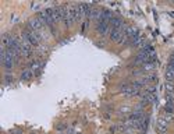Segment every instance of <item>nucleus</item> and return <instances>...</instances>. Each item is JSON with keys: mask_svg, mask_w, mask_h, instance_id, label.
Masks as SVG:
<instances>
[{"mask_svg": "<svg viewBox=\"0 0 174 134\" xmlns=\"http://www.w3.org/2000/svg\"><path fill=\"white\" fill-rule=\"evenodd\" d=\"M22 35L25 36L27 39L31 42V45L32 46H39V44H40V38H39V35H38V32L36 31H32V29H24L22 31Z\"/></svg>", "mask_w": 174, "mask_h": 134, "instance_id": "nucleus-1", "label": "nucleus"}, {"mask_svg": "<svg viewBox=\"0 0 174 134\" xmlns=\"http://www.w3.org/2000/svg\"><path fill=\"white\" fill-rule=\"evenodd\" d=\"M21 54L24 57H31V54H32V45L22 34H21Z\"/></svg>", "mask_w": 174, "mask_h": 134, "instance_id": "nucleus-2", "label": "nucleus"}, {"mask_svg": "<svg viewBox=\"0 0 174 134\" xmlns=\"http://www.w3.org/2000/svg\"><path fill=\"white\" fill-rule=\"evenodd\" d=\"M60 10H62V17H63V22H64L65 27H71L74 25V21L70 14V7L68 6H60Z\"/></svg>", "mask_w": 174, "mask_h": 134, "instance_id": "nucleus-3", "label": "nucleus"}, {"mask_svg": "<svg viewBox=\"0 0 174 134\" xmlns=\"http://www.w3.org/2000/svg\"><path fill=\"white\" fill-rule=\"evenodd\" d=\"M110 22L105 21V20H100V21L96 24V32L100 36H106L107 34H110Z\"/></svg>", "mask_w": 174, "mask_h": 134, "instance_id": "nucleus-4", "label": "nucleus"}, {"mask_svg": "<svg viewBox=\"0 0 174 134\" xmlns=\"http://www.w3.org/2000/svg\"><path fill=\"white\" fill-rule=\"evenodd\" d=\"M28 29H32V31H36V32H39L40 29L43 28V24L40 22L39 18H31L28 21V27H27Z\"/></svg>", "mask_w": 174, "mask_h": 134, "instance_id": "nucleus-5", "label": "nucleus"}, {"mask_svg": "<svg viewBox=\"0 0 174 134\" xmlns=\"http://www.w3.org/2000/svg\"><path fill=\"white\" fill-rule=\"evenodd\" d=\"M110 39L113 41V42H117V44H120L121 42V39L124 38V31H121V29H110Z\"/></svg>", "mask_w": 174, "mask_h": 134, "instance_id": "nucleus-6", "label": "nucleus"}, {"mask_svg": "<svg viewBox=\"0 0 174 134\" xmlns=\"http://www.w3.org/2000/svg\"><path fill=\"white\" fill-rule=\"evenodd\" d=\"M49 11H50V15H52V18H53V22H55V24H57V22H62V21H63L62 10H60V7L49 8Z\"/></svg>", "mask_w": 174, "mask_h": 134, "instance_id": "nucleus-7", "label": "nucleus"}, {"mask_svg": "<svg viewBox=\"0 0 174 134\" xmlns=\"http://www.w3.org/2000/svg\"><path fill=\"white\" fill-rule=\"evenodd\" d=\"M167 129H169V123H167L163 117H160V119L157 120V123H156V130H157V133L159 134H166Z\"/></svg>", "mask_w": 174, "mask_h": 134, "instance_id": "nucleus-8", "label": "nucleus"}, {"mask_svg": "<svg viewBox=\"0 0 174 134\" xmlns=\"http://www.w3.org/2000/svg\"><path fill=\"white\" fill-rule=\"evenodd\" d=\"M144 45H145V38L139 34L138 36H135L134 39H131V46L132 47H144Z\"/></svg>", "mask_w": 174, "mask_h": 134, "instance_id": "nucleus-9", "label": "nucleus"}, {"mask_svg": "<svg viewBox=\"0 0 174 134\" xmlns=\"http://www.w3.org/2000/svg\"><path fill=\"white\" fill-rule=\"evenodd\" d=\"M33 77V71L31 69H25V70H22L21 71V76H20V78H21L22 81H28L31 80Z\"/></svg>", "mask_w": 174, "mask_h": 134, "instance_id": "nucleus-10", "label": "nucleus"}, {"mask_svg": "<svg viewBox=\"0 0 174 134\" xmlns=\"http://www.w3.org/2000/svg\"><path fill=\"white\" fill-rule=\"evenodd\" d=\"M148 124H149V117L144 116L141 120H139V123H138V130L145 131L146 129H148Z\"/></svg>", "mask_w": 174, "mask_h": 134, "instance_id": "nucleus-11", "label": "nucleus"}, {"mask_svg": "<svg viewBox=\"0 0 174 134\" xmlns=\"http://www.w3.org/2000/svg\"><path fill=\"white\" fill-rule=\"evenodd\" d=\"M102 13L103 10H99V8H92V13H91V20H95V21H100L102 18Z\"/></svg>", "mask_w": 174, "mask_h": 134, "instance_id": "nucleus-12", "label": "nucleus"}, {"mask_svg": "<svg viewBox=\"0 0 174 134\" xmlns=\"http://www.w3.org/2000/svg\"><path fill=\"white\" fill-rule=\"evenodd\" d=\"M40 67H42V64H40L38 60H32V62L29 63V69L33 71V74H38L40 70Z\"/></svg>", "mask_w": 174, "mask_h": 134, "instance_id": "nucleus-13", "label": "nucleus"}, {"mask_svg": "<svg viewBox=\"0 0 174 134\" xmlns=\"http://www.w3.org/2000/svg\"><path fill=\"white\" fill-rule=\"evenodd\" d=\"M164 88H166V94H174V83L173 81H166Z\"/></svg>", "mask_w": 174, "mask_h": 134, "instance_id": "nucleus-14", "label": "nucleus"}, {"mask_svg": "<svg viewBox=\"0 0 174 134\" xmlns=\"http://www.w3.org/2000/svg\"><path fill=\"white\" fill-rule=\"evenodd\" d=\"M142 71L144 73H149V71H153L155 69V63H145V64H142Z\"/></svg>", "mask_w": 174, "mask_h": 134, "instance_id": "nucleus-15", "label": "nucleus"}, {"mask_svg": "<svg viewBox=\"0 0 174 134\" xmlns=\"http://www.w3.org/2000/svg\"><path fill=\"white\" fill-rule=\"evenodd\" d=\"M166 81H173L174 83V70L171 67H167L166 70Z\"/></svg>", "mask_w": 174, "mask_h": 134, "instance_id": "nucleus-16", "label": "nucleus"}, {"mask_svg": "<svg viewBox=\"0 0 174 134\" xmlns=\"http://www.w3.org/2000/svg\"><path fill=\"white\" fill-rule=\"evenodd\" d=\"M166 105L174 106V94H166Z\"/></svg>", "mask_w": 174, "mask_h": 134, "instance_id": "nucleus-17", "label": "nucleus"}, {"mask_svg": "<svg viewBox=\"0 0 174 134\" xmlns=\"http://www.w3.org/2000/svg\"><path fill=\"white\" fill-rule=\"evenodd\" d=\"M163 119L166 120L167 123H173V122H174V113H166V112H164Z\"/></svg>", "mask_w": 174, "mask_h": 134, "instance_id": "nucleus-18", "label": "nucleus"}, {"mask_svg": "<svg viewBox=\"0 0 174 134\" xmlns=\"http://www.w3.org/2000/svg\"><path fill=\"white\" fill-rule=\"evenodd\" d=\"M146 78H148L149 83H157V76L156 74H146Z\"/></svg>", "mask_w": 174, "mask_h": 134, "instance_id": "nucleus-19", "label": "nucleus"}, {"mask_svg": "<svg viewBox=\"0 0 174 134\" xmlns=\"http://www.w3.org/2000/svg\"><path fill=\"white\" fill-rule=\"evenodd\" d=\"M13 81H14L13 74H6V76H4V84H11Z\"/></svg>", "mask_w": 174, "mask_h": 134, "instance_id": "nucleus-20", "label": "nucleus"}, {"mask_svg": "<svg viewBox=\"0 0 174 134\" xmlns=\"http://www.w3.org/2000/svg\"><path fill=\"white\" fill-rule=\"evenodd\" d=\"M145 91H146V92H149V94H156V85H149Z\"/></svg>", "mask_w": 174, "mask_h": 134, "instance_id": "nucleus-21", "label": "nucleus"}]
</instances>
